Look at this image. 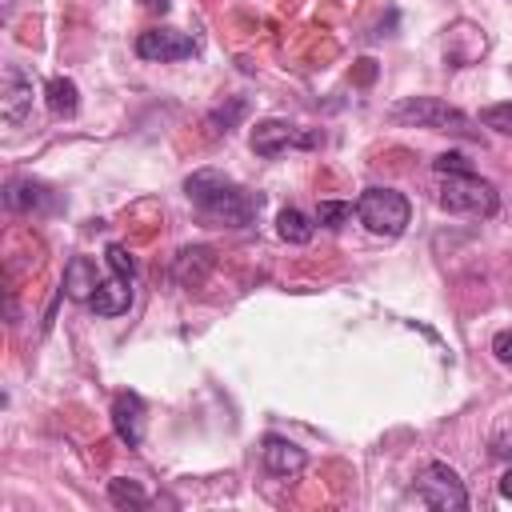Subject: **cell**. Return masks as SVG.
<instances>
[{"instance_id": "6da1fadb", "label": "cell", "mask_w": 512, "mask_h": 512, "mask_svg": "<svg viewBox=\"0 0 512 512\" xmlns=\"http://www.w3.org/2000/svg\"><path fill=\"white\" fill-rule=\"evenodd\" d=\"M184 196L208 224H220V228H244L260 216V196L216 168H196L184 180Z\"/></svg>"}, {"instance_id": "7a4b0ae2", "label": "cell", "mask_w": 512, "mask_h": 512, "mask_svg": "<svg viewBox=\"0 0 512 512\" xmlns=\"http://www.w3.org/2000/svg\"><path fill=\"white\" fill-rule=\"evenodd\" d=\"M392 120L432 128V132H452V136H476V124L468 120V112H460L456 104H448L440 96H408V100L392 104Z\"/></svg>"}, {"instance_id": "3957f363", "label": "cell", "mask_w": 512, "mask_h": 512, "mask_svg": "<svg viewBox=\"0 0 512 512\" xmlns=\"http://www.w3.org/2000/svg\"><path fill=\"white\" fill-rule=\"evenodd\" d=\"M436 200H440V208L460 212V216H492L500 208L496 184H488L476 172H448L440 192H436Z\"/></svg>"}, {"instance_id": "277c9868", "label": "cell", "mask_w": 512, "mask_h": 512, "mask_svg": "<svg viewBox=\"0 0 512 512\" xmlns=\"http://www.w3.org/2000/svg\"><path fill=\"white\" fill-rule=\"evenodd\" d=\"M356 216L372 236H400L412 220V204L396 188H364L356 200Z\"/></svg>"}, {"instance_id": "5b68a950", "label": "cell", "mask_w": 512, "mask_h": 512, "mask_svg": "<svg viewBox=\"0 0 512 512\" xmlns=\"http://www.w3.org/2000/svg\"><path fill=\"white\" fill-rule=\"evenodd\" d=\"M412 496H416V504L440 508V512H460V508H468L464 480H460L448 464H440V460H432V464L420 468V476H416V484H412Z\"/></svg>"}, {"instance_id": "8992f818", "label": "cell", "mask_w": 512, "mask_h": 512, "mask_svg": "<svg viewBox=\"0 0 512 512\" xmlns=\"http://www.w3.org/2000/svg\"><path fill=\"white\" fill-rule=\"evenodd\" d=\"M248 144H252L256 156L272 160V156H280L288 148H316V144H324V132L320 128H300V124H288V120H260L252 128Z\"/></svg>"}, {"instance_id": "52a82bcc", "label": "cell", "mask_w": 512, "mask_h": 512, "mask_svg": "<svg viewBox=\"0 0 512 512\" xmlns=\"http://www.w3.org/2000/svg\"><path fill=\"white\" fill-rule=\"evenodd\" d=\"M136 56L140 60H156V64L188 60V56H196V40L176 32V28H148V32L136 36Z\"/></svg>"}, {"instance_id": "ba28073f", "label": "cell", "mask_w": 512, "mask_h": 512, "mask_svg": "<svg viewBox=\"0 0 512 512\" xmlns=\"http://www.w3.org/2000/svg\"><path fill=\"white\" fill-rule=\"evenodd\" d=\"M0 116L8 128L24 124L32 116V76L20 64H8L0 76Z\"/></svg>"}, {"instance_id": "9c48e42d", "label": "cell", "mask_w": 512, "mask_h": 512, "mask_svg": "<svg viewBox=\"0 0 512 512\" xmlns=\"http://www.w3.org/2000/svg\"><path fill=\"white\" fill-rule=\"evenodd\" d=\"M4 204H8L12 212L32 216V212H56V208H60V196H56L48 184L32 180V176H16V180L4 184Z\"/></svg>"}, {"instance_id": "30bf717a", "label": "cell", "mask_w": 512, "mask_h": 512, "mask_svg": "<svg viewBox=\"0 0 512 512\" xmlns=\"http://www.w3.org/2000/svg\"><path fill=\"white\" fill-rule=\"evenodd\" d=\"M112 428H116V436L128 448H136L144 440V400H140V392H116V400H112Z\"/></svg>"}, {"instance_id": "8fae6325", "label": "cell", "mask_w": 512, "mask_h": 512, "mask_svg": "<svg viewBox=\"0 0 512 512\" xmlns=\"http://www.w3.org/2000/svg\"><path fill=\"white\" fill-rule=\"evenodd\" d=\"M260 460H264V468L272 472V476H296L304 464H308V452L300 448V444H292L288 436H264V444H260Z\"/></svg>"}, {"instance_id": "7c38bea8", "label": "cell", "mask_w": 512, "mask_h": 512, "mask_svg": "<svg viewBox=\"0 0 512 512\" xmlns=\"http://www.w3.org/2000/svg\"><path fill=\"white\" fill-rule=\"evenodd\" d=\"M64 296L68 300H92V292L100 288V272H96V260H88V256H72L68 264H64Z\"/></svg>"}, {"instance_id": "4fadbf2b", "label": "cell", "mask_w": 512, "mask_h": 512, "mask_svg": "<svg viewBox=\"0 0 512 512\" xmlns=\"http://www.w3.org/2000/svg\"><path fill=\"white\" fill-rule=\"evenodd\" d=\"M128 304H132V280H124L116 272L108 280H100V288L88 300V308L96 316H120V312H128Z\"/></svg>"}, {"instance_id": "5bb4252c", "label": "cell", "mask_w": 512, "mask_h": 512, "mask_svg": "<svg viewBox=\"0 0 512 512\" xmlns=\"http://www.w3.org/2000/svg\"><path fill=\"white\" fill-rule=\"evenodd\" d=\"M208 268H212V248H204V244L180 248V252H176V264H172V272H176V280H180L184 288L200 284V280L208 276Z\"/></svg>"}, {"instance_id": "9a60e30c", "label": "cell", "mask_w": 512, "mask_h": 512, "mask_svg": "<svg viewBox=\"0 0 512 512\" xmlns=\"http://www.w3.org/2000/svg\"><path fill=\"white\" fill-rule=\"evenodd\" d=\"M44 100H48L52 116H76V112H80V88H76V80H68V76H52V80L44 84Z\"/></svg>"}, {"instance_id": "2e32d148", "label": "cell", "mask_w": 512, "mask_h": 512, "mask_svg": "<svg viewBox=\"0 0 512 512\" xmlns=\"http://www.w3.org/2000/svg\"><path fill=\"white\" fill-rule=\"evenodd\" d=\"M276 232H280V240H288V244H308L312 232H316V224H312L300 208H280V216H276Z\"/></svg>"}, {"instance_id": "e0dca14e", "label": "cell", "mask_w": 512, "mask_h": 512, "mask_svg": "<svg viewBox=\"0 0 512 512\" xmlns=\"http://www.w3.org/2000/svg\"><path fill=\"white\" fill-rule=\"evenodd\" d=\"M108 500H112L116 508H148V504H152V496H148L136 480H128V476L108 480Z\"/></svg>"}, {"instance_id": "ac0fdd59", "label": "cell", "mask_w": 512, "mask_h": 512, "mask_svg": "<svg viewBox=\"0 0 512 512\" xmlns=\"http://www.w3.org/2000/svg\"><path fill=\"white\" fill-rule=\"evenodd\" d=\"M348 220H352V204H348V200H320V208H316V224H320V228L336 232V228H344Z\"/></svg>"}, {"instance_id": "d6986e66", "label": "cell", "mask_w": 512, "mask_h": 512, "mask_svg": "<svg viewBox=\"0 0 512 512\" xmlns=\"http://www.w3.org/2000/svg\"><path fill=\"white\" fill-rule=\"evenodd\" d=\"M244 112H248V100H244V96H232L228 104H220V108L208 116V124H212V132H232Z\"/></svg>"}, {"instance_id": "ffe728a7", "label": "cell", "mask_w": 512, "mask_h": 512, "mask_svg": "<svg viewBox=\"0 0 512 512\" xmlns=\"http://www.w3.org/2000/svg\"><path fill=\"white\" fill-rule=\"evenodd\" d=\"M480 124L492 128V132H508V136H512V100H508V104H488V108L480 112Z\"/></svg>"}, {"instance_id": "44dd1931", "label": "cell", "mask_w": 512, "mask_h": 512, "mask_svg": "<svg viewBox=\"0 0 512 512\" xmlns=\"http://www.w3.org/2000/svg\"><path fill=\"white\" fill-rule=\"evenodd\" d=\"M104 260H108V268H112L116 276H124V280H132V276H136V260L128 256V248H124V244H108V248H104Z\"/></svg>"}, {"instance_id": "7402d4cb", "label": "cell", "mask_w": 512, "mask_h": 512, "mask_svg": "<svg viewBox=\"0 0 512 512\" xmlns=\"http://www.w3.org/2000/svg\"><path fill=\"white\" fill-rule=\"evenodd\" d=\"M432 168H436L440 176H448V172H472V164H468L464 152H440V156L432 160Z\"/></svg>"}, {"instance_id": "603a6c76", "label": "cell", "mask_w": 512, "mask_h": 512, "mask_svg": "<svg viewBox=\"0 0 512 512\" xmlns=\"http://www.w3.org/2000/svg\"><path fill=\"white\" fill-rule=\"evenodd\" d=\"M492 356H496L500 364H512V328H500V332L492 336Z\"/></svg>"}, {"instance_id": "cb8c5ba5", "label": "cell", "mask_w": 512, "mask_h": 512, "mask_svg": "<svg viewBox=\"0 0 512 512\" xmlns=\"http://www.w3.org/2000/svg\"><path fill=\"white\" fill-rule=\"evenodd\" d=\"M496 488H500V496H504V500L512 504V468H508V472L500 476V484H496Z\"/></svg>"}]
</instances>
